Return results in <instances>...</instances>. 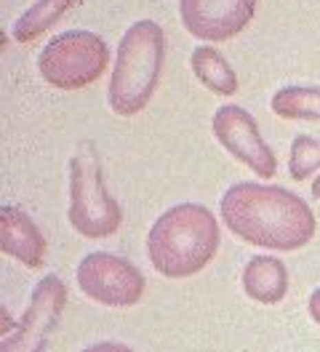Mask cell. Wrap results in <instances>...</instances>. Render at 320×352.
<instances>
[{"instance_id":"52a82bcc","label":"cell","mask_w":320,"mask_h":352,"mask_svg":"<svg viewBox=\"0 0 320 352\" xmlns=\"http://www.w3.org/2000/svg\"><path fill=\"white\" fill-rule=\"evenodd\" d=\"M211 131L216 142L233 155L237 163L251 168L256 176L270 179L277 174V157L267 139L262 136L254 115L237 104H224L213 112Z\"/></svg>"},{"instance_id":"30bf717a","label":"cell","mask_w":320,"mask_h":352,"mask_svg":"<svg viewBox=\"0 0 320 352\" xmlns=\"http://www.w3.org/2000/svg\"><path fill=\"white\" fill-rule=\"evenodd\" d=\"M0 251L30 270H38L45 262L48 243L38 230V224L21 208L3 206L0 208Z\"/></svg>"},{"instance_id":"e0dca14e","label":"cell","mask_w":320,"mask_h":352,"mask_svg":"<svg viewBox=\"0 0 320 352\" xmlns=\"http://www.w3.org/2000/svg\"><path fill=\"white\" fill-rule=\"evenodd\" d=\"M307 309H310V318L320 326V288H315L310 294V302H307Z\"/></svg>"},{"instance_id":"2e32d148","label":"cell","mask_w":320,"mask_h":352,"mask_svg":"<svg viewBox=\"0 0 320 352\" xmlns=\"http://www.w3.org/2000/svg\"><path fill=\"white\" fill-rule=\"evenodd\" d=\"M81 352H136V350H131L128 344H120V342H96V344H91V347H85Z\"/></svg>"},{"instance_id":"8992f818","label":"cell","mask_w":320,"mask_h":352,"mask_svg":"<svg viewBox=\"0 0 320 352\" xmlns=\"http://www.w3.org/2000/svg\"><path fill=\"white\" fill-rule=\"evenodd\" d=\"M75 280L85 296L102 307H134L147 288L136 264L109 251L85 254L75 270Z\"/></svg>"},{"instance_id":"ba28073f","label":"cell","mask_w":320,"mask_h":352,"mask_svg":"<svg viewBox=\"0 0 320 352\" xmlns=\"http://www.w3.org/2000/svg\"><path fill=\"white\" fill-rule=\"evenodd\" d=\"M67 296L70 294H67L62 278L45 275L32 291L19 326L14 329L11 336H3L0 352H45L48 336L56 331L59 320H62Z\"/></svg>"},{"instance_id":"6da1fadb","label":"cell","mask_w":320,"mask_h":352,"mask_svg":"<svg viewBox=\"0 0 320 352\" xmlns=\"http://www.w3.org/2000/svg\"><path fill=\"white\" fill-rule=\"evenodd\" d=\"M219 217L235 238L270 251H299L318 230L307 200L286 187L259 182L233 184L219 200Z\"/></svg>"},{"instance_id":"3957f363","label":"cell","mask_w":320,"mask_h":352,"mask_svg":"<svg viewBox=\"0 0 320 352\" xmlns=\"http://www.w3.org/2000/svg\"><path fill=\"white\" fill-rule=\"evenodd\" d=\"M166 62V35L152 19H139L128 27L118 43V56L107 86L109 110L120 118H134L145 110L158 91Z\"/></svg>"},{"instance_id":"8fae6325","label":"cell","mask_w":320,"mask_h":352,"mask_svg":"<svg viewBox=\"0 0 320 352\" xmlns=\"http://www.w3.org/2000/svg\"><path fill=\"white\" fill-rule=\"evenodd\" d=\"M240 283L246 296L254 299L256 305H280L288 294V270L283 259L259 254L246 262Z\"/></svg>"},{"instance_id":"7c38bea8","label":"cell","mask_w":320,"mask_h":352,"mask_svg":"<svg viewBox=\"0 0 320 352\" xmlns=\"http://www.w3.org/2000/svg\"><path fill=\"white\" fill-rule=\"evenodd\" d=\"M190 67L192 72H195V78H198V83L206 86L211 94L233 96L240 88L233 65L213 45H198L190 56Z\"/></svg>"},{"instance_id":"7a4b0ae2","label":"cell","mask_w":320,"mask_h":352,"mask_svg":"<svg viewBox=\"0 0 320 352\" xmlns=\"http://www.w3.org/2000/svg\"><path fill=\"white\" fill-rule=\"evenodd\" d=\"M222 243V227L203 203H179L163 211L147 232L149 264L163 278H192L209 267Z\"/></svg>"},{"instance_id":"4fadbf2b","label":"cell","mask_w":320,"mask_h":352,"mask_svg":"<svg viewBox=\"0 0 320 352\" xmlns=\"http://www.w3.org/2000/svg\"><path fill=\"white\" fill-rule=\"evenodd\" d=\"M78 3L81 0H35L19 19L14 22V27H11L14 41H19V43H35L43 32H48Z\"/></svg>"},{"instance_id":"ac0fdd59","label":"cell","mask_w":320,"mask_h":352,"mask_svg":"<svg viewBox=\"0 0 320 352\" xmlns=\"http://www.w3.org/2000/svg\"><path fill=\"white\" fill-rule=\"evenodd\" d=\"M310 190H312V198L320 200V174L312 179V184H310Z\"/></svg>"},{"instance_id":"9a60e30c","label":"cell","mask_w":320,"mask_h":352,"mask_svg":"<svg viewBox=\"0 0 320 352\" xmlns=\"http://www.w3.org/2000/svg\"><path fill=\"white\" fill-rule=\"evenodd\" d=\"M320 171V139L299 133L291 142V155H288V176L294 182H304Z\"/></svg>"},{"instance_id":"277c9868","label":"cell","mask_w":320,"mask_h":352,"mask_svg":"<svg viewBox=\"0 0 320 352\" xmlns=\"http://www.w3.org/2000/svg\"><path fill=\"white\" fill-rule=\"evenodd\" d=\"M67 219L72 224V230L88 241L109 238L123 224V208L107 190L99 150L94 142H81L70 157Z\"/></svg>"},{"instance_id":"5bb4252c","label":"cell","mask_w":320,"mask_h":352,"mask_svg":"<svg viewBox=\"0 0 320 352\" xmlns=\"http://www.w3.org/2000/svg\"><path fill=\"white\" fill-rule=\"evenodd\" d=\"M270 107L283 120H318L320 123V88L318 86H283L273 94Z\"/></svg>"},{"instance_id":"5b68a950","label":"cell","mask_w":320,"mask_h":352,"mask_svg":"<svg viewBox=\"0 0 320 352\" xmlns=\"http://www.w3.org/2000/svg\"><path fill=\"white\" fill-rule=\"evenodd\" d=\"M109 67V45L91 30L54 35L38 56L41 78L56 91H81L96 83Z\"/></svg>"},{"instance_id":"9c48e42d","label":"cell","mask_w":320,"mask_h":352,"mask_svg":"<svg viewBox=\"0 0 320 352\" xmlns=\"http://www.w3.org/2000/svg\"><path fill=\"white\" fill-rule=\"evenodd\" d=\"M256 14V0H179V19L192 38L222 43L240 35Z\"/></svg>"}]
</instances>
